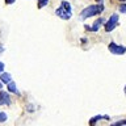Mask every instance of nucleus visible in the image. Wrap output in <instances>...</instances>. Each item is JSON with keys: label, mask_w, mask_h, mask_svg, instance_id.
Listing matches in <instances>:
<instances>
[{"label": "nucleus", "mask_w": 126, "mask_h": 126, "mask_svg": "<svg viewBox=\"0 0 126 126\" xmlns=\"http://www.w3.org/2000/svg\"><path fill=\"white\" fill-rule=\"evenodd\" d=\"M105 21L106 20H104V18H97L96 21H94L93 24H92V26H88V25H84V28L88 32H92V33H96V32H98V29H100V26L102 25V24H105Z\"/></svg>", "instance_id": "nucleus-5"}, {"label": "nucleus", "mask_w": 126, "mask_h": 126, "mask_svg": "<svg viewBox=\"0 0 126 126\" xmlns=\"http://www.w3.org/2000/svg\"><path fill=\"white\" fill-rule=\"evenodd\" d=\"M124 92L126 93V85H125V88H124Z\"/></svg>", "instance_id": "nucleus-19"}, {"label": "nucleus", "mask_w": 126, "mask_h": 126, "mask_svg": "<svg viewBox=\"0 0 126 126\" xmlns=\"http://www.w3.org/2000/svg\"><path fill=\"white\" fill-rule=\"evenodd\" d=\"M104 9H105V7H104V4H102V3L92 4V5H88L87 8H84V9L80 12L79 17H80L81 20H87L89 17H93V16H97V15L102 13Z\"/></svg>", "instance_id": "nucleus-1"}, {"label": "nucleus", "mask_w": 126, "mask_h": 126, "mask_svg": "<svg viewBox=\"0 0 126 126\" xmlns=\"http://www.w3.org/2000/svg\"><path fill=\"white\" fill-rule=\"evenodd\" d=\"M8 91H9L11 93H16V94H20L18 92V89H17V87H16V83L15 81H9L8 83Z\"/></svg>", "instance_id": "nucleus-9"}, {"label": "nucleus", "mask_w": 126, "mask_h": 126, "mask_svg": "<svg viewBox=\"0 0 126 126\" xmlns=\"http://www.w3.org/2000/svg\"><path fill=\"white\" fill-rule=\"evenodd\" d=\"M38 1V8L41 9V8H43V7H46L47 4H49V0H37Z\"/></svg>", "instance_id": "nucleus-11"}, {"label": "nucleus", "mask_w": 126, "mask_h": 126, "mask_svg": "<svg viewBox=\"0 0 126 126\" xmlns=\"http://www.w3.org/2000/svg\"><path fill=\"white\" fill-rule=\"evenodd\" d=\"M100 120H109V116H106V114H105V116H101V114L94 116V117H92V118L89 120V125H91V126H92V125H96Z\"/></svg>", "instance_id": "nucleus-7"}, {"label": "nucleus", "mask_w": 126, "mask_h": 126, "mask_svg": "<svg viewBox=\"0 0 126 126\" xmlns=\"http://www.w3.org/2000/svg\"><path fill=\"white\" fill-rule=\"evenodd\" d=\"M3 88V84H1V83H0V89H1Z\"/></svg>", "instance_id": "nucleus-18"}, {"label": "nucleus", "mask_w": 126, "mask_h": 126, "mask_svg": "<svg viewBox=\"0 0 126 126\" xmlns=\"http://www.w3.org/2000/svg\"><path fill=\"white\" fill-rule=\"evenodd\" d=\"M96 1H97V3H102V0H96Z\"/></svg>", "instance_id": "nucleus-17"}, {"label": "nucleus", "mask_w": 126, "mask_h": 126, "mask_svg": "<svg viewBox=\"0 0 126 126\" xmlns=\"http://www.w3.org/2000/svg\"><path fill=\"white\" fill-rule=\"evenodd\" d=\"M118 9H120L121 13H126V1L125 3H121V5L118 7Z\"/></svg>", "instance_id": "nucleus-12"}, {"label": "nucleus", "mask_w": 126, "mask_h": 126, "mask_svg": "<svg viewBox=\"0 0 126 126\" xmlns=\"http://www.w3.org/2000/svg\"><path fill=\"white\" fill-rule=\"evenodd\" d=\"M0 81L4 83V84H8L9 81H12V76H11V74H8V72H3L0 74Z\"/></svg>", "instance_id": "nucleus-8"}, {"label": "nucleus", "mask_w": 126, "mask_h": 126, "mask_svg": "<svg viewBox=\"0 0 126 126\" xmlns=\"http://www.w3.org/2000/svg\"><path fill=\"white\" fill-rule=\"evenodd\" d=\"M109 51L114 55H124L126 53V47L125 46H121V45H117L116 42H110L109 46H108Z\"/></svg>", "instance_id": "nucleus-3"}, {"label": "nucleus", "mask_w": 126, "mask_h": 126, "mask_svg": "<svg viewBox=\"0 0 126 126\" xmlns=\"http://www.w3.org/2000/svg\"><path fill=\"white\" fill-rule=\"evenodd\" d=\"M55 15H57L59 18H62L63 21H67V20H70V18H71V16H72V12L67 11L66 8H63V7L61 5L57 11H55Z\"/></svg>", "instance_id": "nucleus-4"}, {"label": "nucleus", "mask_w": 126, "mask_h": 126, "mask_svg": "<svg viewBox=\"0 0 126 126\" xmlns=\"http://www.w3.org/2000/svg\"><path fill=\"white\" fill-rule=\"evenodd\" d=\"M15 0H5V4H13Z\"/></svg>", "instance_id": "nucleus-15"}, {"label": "nucleus", "mask_w": 126, "mask_h": 126, "mask_svg": "<svg viewBox=\"0 0 126 126\" xmlns=\"http://www.w3.org/2000/svg\"><path fill=\"white\" fill-rule=\"evenodd\" d=\"M118 1H121V3H125V1H126V0H118Z\"/></svg>", "instance_id": "nucleus-16"}, {"label": "nucleus", "mask_w": 126, "mask_h": 126, "mask_svg": "<svg viewBox=\"0 0 126 126\" xmlns=\"http://www.w3.org/2000/svg\"><path fill=\"white\" fill-rule=\"evenodd\" d=\"M118 15L117 13H113V15H110V17L105 21L104 24V29L106 33H110L113 29H116V26L118 25Z\"/></svg>", "instance_id": "nucleus-2"}, {"label": "nucleus", "mask_w": 126, "mask_h": 126, "mask_svg": "<svg viewBox=\"0 0 126 126\" xmlns=\"http://www.w3.org/2000/svg\"><path fill=\"white\" fill-rule=\"evenodd\" d=\"M7 118H8L7 113H4V112H0V122H5V121H7Z\"/></svg>", "instance_id": "nucleus-13"}, {"label": "nucleus", "mask_w": 126, "mask_h": 126, "mask_svg": "<svg viewBox=\"0 0 126 126\" xmlns=\"http://www.w3.org/2000/svg\"><path fill=\"white\" fill-rule=\"evenodd\" d=\"M3 71H4V63H1V62H0V74H1Z\"/></svg>", "instance_id": "nucleus-14"}, {"label": "nucleus", "mask_w": 126, "mask_h": 126, "mask_svg": "<svg viewBox=\"0 0 126 126\" xmlns=\"http://www.w3.org/2000/svg\"><path fill=\"white\" fill-rule=\"evenodd\" d=\"M61 5L63 7V8H66L67 11H70V12H72V8H71V4L70 3H67V1H64V0H62V3H61Z\"/></svg>", "instance_id": "nucleus-10"}, {"label": "nucleus", "mask_w": 126, "mask_h": 126, "mask_svg": "<svg viewBox=\"0 0 126 126\" xmlns=\"http://www.w3.org/2000/svg\"><path fill=\"white\" fill-rule=\"evenodd\" d=\"M0 105H11V96L8 92L0 89Z\"/></svg>", "instance_id": "nucleus-6"}]
</instances>
